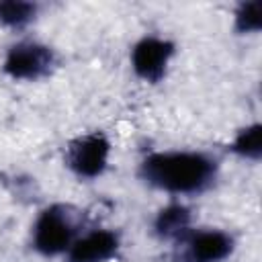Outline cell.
Segmentation results:
<instances>
[{
	"instance_id": "6da1fadb",
	"label": "cell",
	"mask_w": 262,
	"mask_h": 262,
	"mask_svg": "<svg viewBox=\"0 0 262 262\" xmlns=\"http://www.w3.org/2000/svg\"><path fill=\"white\" fill-rule=\"evenodd\" d=\"M221 174L217 156L205 149H154L137 164V178L151 190L170 199H186L209 192Z\"/></svg>"
},
{
	"instance_id": "7a4b0ae2",
	"label": "cell",
	"mask_w": 262,
	"mask_h": 262,
	"mask_svg": "<svg viewBox=\"0 0 262 262\" xmlns=\"http://www.w3.org/2000/svg\"><path fill=\"white\" fill-rule=\"evenodd\" d=\"M82 229L78 209L66 203H51L39 209L31 221L29 246L41 258H63Z\"/></svg>"
},
{
	"instance_id": "3957f363",
	"label": "cell",
	"mask_w": 262,
	"mask_h": 262,
	"mask_svg": "<svg viewBox=\"0 0 262 262\" xmlns=\"http://www.w3.org/2000/svg\"><path fill=\"white\" fill-rule=\"evenodd\" d=\"M59 68V55L55 47L45 41L23 37L12 41L0 61L2 74L18 84H35L53 76Z\"/></svg>"
},
{
	"instance_id": "277c9868",
	"label": "cell",
	"mask_w": 262,
	"mask_h": 262,
	"mask_svg": "<svg viewBox=\"0 0 262 262\" xmlns=\"http://www.w3.org/2000/svg\"><path fill=\"white\" fill-rule=\"evenodd\" d=\"M113 141L104 131H86L70 139L63 147V166L80 182L102 178L111 166Z\"/></svg>"
},
{
	"instance_id": "5b68a950",
	"label": "cell",
	"mask_w": 262,
	"mask_h": 262,
	"mask_svg": "<svg viewBox=\"0 0 262 262\" xmlns=\"http://www.w3.org/2000/svg\"><path fill=\"white\" fill-rule=\"evenodd\" d=\"M172 248L174 262H227L235 248V235L223 227L194 225Z\"/></svg>"
},
{
	"instance_id": "8992f818",
	"label": "cell",
	"mask_w": 262,
	"mask_h": 262,
	"mask_svg": "<svg viewBox=\"0 0 262 262\" xmlns=\"http://www.w3.org/2000/svg\"><path fill=\"white\" fill-rule=\"evenodd\" d=\"M176 51V43L170 37L145 33L129 49V68L143 84H160L166 80Z\"/></svg>"
},
{
	"instance_id": "52a82bcc",
	"label": "cell",
	"mask_w": 262,
	"mask_h": 262,
	"mask_svg": "<svg viewBox=\"0 0 262 262\" xmlns=\"http://www.w3.org/2000/svg\"><path fill=\"white\" fill-rule=\"evenodd\" d=\"M123 252V237L115 227L94 225L84 227L70 250L63 256V262H115Z\"/></svg>"
},
{
	"instance_id": "ba28073f",
	"label": "cell",
	"mask_w": 262,
	"mask_h": 262,
	"mask_svg": "<svg viewBox=\"0 0 262 262\" xmlns=\"http://www.w3.org/2000/svg\"><path fill=\"white\" fill-rule=\"evenodd\" d=\"M192 227H194V213L180 199H170L151 217L154 237L170 246L176 244L182 235H186Z\"/></svg>"
},
{
	"instance_id": "9c48e42d",
	"label": "cell",
	"mask_w": 262,
	"mask_h": 262,
	"mask_svg": "<svg viewBox=\"0 0 262 262\" xmlns=\"http://www.w3.org/2000/svg\"><path fill=\"white\" fill-rule=\"evenodd\" d=\"M41 14V4L31 0H0V29L23 33Z\"/></svg>"
},
{
	"instance_id": "30bf717a",
	"label": "cell",
	"mask_w": 262,
	"mask_h": 262,
	"mask_svg": "<svg viewBox=\"0 0 262 262\" xmlns=\"http://www.w3.org/2000/svg\"><path fill=\"white\" fill-rule=\"evenodd\" d=\"M229 154L235 156L237 160L258 164L262 160V125L258 121L248 123L235 131L227 145Z\"/></svg>"
},
{
	"instance_id": "8fae6325",
	"label": "cell",
	"mask_w": 262,
	"mask_h": 262,
	"mask_svg": "<svg viewBox=\"0 0 262 262\" xmlns=\"http://www.w3.org/2000/svg\"><path fill=\"white\" fill-rule=\"evenodd\" d=\"M231 27L235 35L252 37L262 31V0H244L235 4L231 14Z\"/></svg>"
}]
</instances>
